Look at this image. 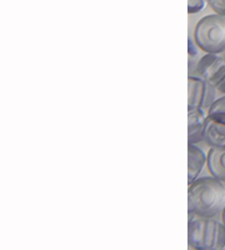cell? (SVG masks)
Masks as SVG:
<instances>
[{
	"label": "cell",
	"mask_w": 225,
	"mask_h": 250,
	"mask_svg": "<svg viewBox=\"0 0 225 250\" xmlns=\"http://www.w3.org/2000/svg\"><path fill=\"white\" fill-rule=\"evenodd\" d=\"M188 211L198 216L214 218L225 208V185L215 176H203L189 184Z\"/></svg>",
	"instance_id": "6da1fadb"
},
{
	"label": "cell",
	"mask_w": 225,
	"mask_h": 250,
	"mask_svg": "<svg viewBox=\"0 0 225 250\" xmlns=\"http://www.w3.org/2000/svg\"><path fill=\"white\" fill-rule=\"evenodd\" d=\"M188 244L198 250H220L225 248V225L213 218L189 213Z\"/></svg>",
	"instance_id": "7a4b0ae2"
},
{
	"label": "cell",
	"mask_w": 225,
	"mask_h": 250,
	"mask_svg": "<svg viewBox=\"0 0 225 250\" xmlns=\"http://www.w3.org/2000/svg\"><path fill=\"white\" fill-rule=\"evenodd\" d=\"M195 43L202 50L210 54L225 51V15L214 14L198 21L194 30Z\"/></svg>",
	"instance_id": "3957f363"
},
{
	"label": "cell",
	"mask_w": 225,
	"mask_h": 250,
	"mask_svg": "<svg viewBox=\"0 0 225 250\" xmlns=\"http://www.w3.org/2000/svg\"><path fill=\"white\" fill-rule=\"evenodd\" d=\"M189 75L202 78L215 90L225 94V60L218 54L206 53L200 58Z\"/></svg>",
	"instance_id": "277c9868"
},
{
	"label": "cell",
	"mask_w": 225,
	"mask_h": 250,
	"mask_svg": "<svg viewBox=\"0 0 225 250\" xmlns=\"http://www.w3.org/2000/svg\"><path fill=\"white\" fill-rule=\"evenodd\" d=\"M215 102V89L202 78L189 75L188 78V110H205Z\"/></svg>",
	"instance_id": "5b68a950"
},
{
	"label": "cell",
	"mask_w": 225,
	"mask_h": 250,
	"mask_svg": "<svg viewBox=\"0 0 225 250\" xmlns=\"http://www.w3.org/2000/svg\"><path fill=\"white\" fill-rule=\"evenodd\" d=\"M206 115L202 109L188 110V143L198 144L204 140Z\"/></svg>",
	"instance_id": "8992f818"
},
{
	"label": "cell",
	"mask_w": 225,
	"mask_h": 250,
	"mask_svg": "<svg viewBox=\"0 0 225 250\" xmlns=\"http://www.w3.org/2000/svg\"><path fill=\"white\" fill-rule=\"evenodd\" d=\"M208 162V155L197 146V144H189L188 146V183L191 184L204 169V165Z\"/></svg>",
	"instance_id": "52a82bcc"
},
{
	"label": "cell",
	"mask_w": 225,
	"mask_h": 250,
	"mask_svg": "<svg viewBox=\"0 0 225 250\" xmlns=\"http://www.w3.org/2000/svg\"><path fill=\"white\" fill-rule=\"evenodd\" d=\"M204 142L211 148H225V123L206 117Z\"/></svg>",
	"instance_id": "ba28073f"
},
{
	"label": "cell",
	"mask_w": 225,
	"mask_h": 250,
	"mask_svg": "<svg viewBox=\"0 0 225 250\" xmlns=\"http://www.w3.org/2000/svg\"><path fill=\"white\" fill-rule=\"evenodd\" d=\"M206 164L211 175L225 182V148H211Z\"/></svg>",
	"instance_id": "9c48e42d"
},
{
	"label": "cell",
	"mask_w": 225,
	"mask_h": 250,
	"mask_svg": "<svg viewBox=\"0 0 225 250\" xmlns=\"http://www.w3.org/2000/svg\"><path fill=\"white\" fill-rule=\"evenodd\" d=\"M208 115L219 122L225 123V97L217 99L208 109Z\"/></svg>",
	"instance_id": "30bf717a"
},
{
	"label": "cell",
	"mask_w": 225,
	"mask_h": 250,
	"mask_svg": "<svg viewBox=\"0 0 225 250\" xmlns=\"http://www.w3.org/2000/svg\"><path fill=\"white\" fill-rule=\"evenodd\" d=\"M188 50H189V74H190L191 71H193V69L195 68V65H197V62H199V59H198V50L197 48H195V44L191 42V38H189L188 39Z\"/></svg>",
	"instance_id": "8fae6325"
},
{
	"label": "cell",
	"mask_w": 225,
	"mask_h": 250,
	"mask_svg": "<svg viewBox=\"0 0 225 250\" xmlns=\"http://www.w3.org/2000/svg\"><path fill=\"white\" fill-rule=\"evenodd\" d=\"M209 0H188V13L195 14L205 8Z\"/></svg>",
	"instance_id": "7c38bea8"
},
{
	"label": "cell",
	"mask_w": 225,
	"mask_h": 250,
	"mask_svg": "<svg viewBox=\"0 0 225 250\" xmlns=\"http://www.w3.org/2000/svg\"><path fill=\"white\" fill-rule=\"evenodd\" d=\"M208 4L217 14L225 15V0H209Z\"/></svg>",
	"instance_id": "4fadbf2b"
},
{
	"label": "cell",
	"mask_w": 225,
	"mask_h": 250,
	"mask_svg": "<svg viewBox=\"0 0 225 250\" xmlns=\"http://www.w3.org/2000/svg\"><path fill=\"white\" fill-rule=\"evenodd\" d=\"M222 216H223V224L225 225V208H224V210H223V213H222Z\"/></svg>",
	"instance_id": "5bb4252c"
}]
</instances>
